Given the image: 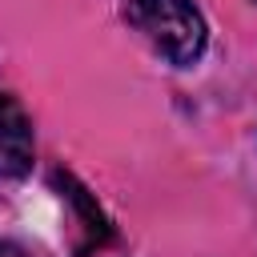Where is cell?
Here are the masks:
<instances>
[{
    "mask_svg": "<svg viewBox=\"0 0 257 257\" xmlns=\"http://www.w3.org/2000/svg\"><path fill=\"white\" fill-rule=\"evenodd\" d=\"M128 24L169 60V64H197L205 52V16L193 0H133Z\"/></svg>",
    "mask_w": 257,
    "mask_h": 257,
    "instance_id": "obj_1",
    "label": "cell"
},
{
    "mask_svg": "<svg viewBox=\"0 0 257 257\" xmlns=\"http://www.w3.org/2000/svg\"><path fill=\"white\" fill-rule=\"evenodd\" d=\"M32 169V120L12 92H0V177H24Z\"/></svg>",
    "mask_w": 257,
    "mask_h": 257,
    "instance_id": "obj_2",
    "label": "cell"
},
{
    "mask_svg": "<svg viewBox=\"0 0 257 257\" xmlns=\"http://www.w3.org/2000/svg\"><path fill=\"white\" fill-rule=\"evenodd\" d=\"M0 257H24V249H16L12 241H0Z\"/></svg>",
    "mask_w": 257,
    "mask_h": 257,
    "instance_id": "obj_3",
    "label": "cell"
}]
</instances>
